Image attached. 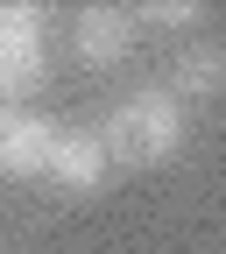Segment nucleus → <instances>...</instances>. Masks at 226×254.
Segmentation results:
<instances>
[{"label": "nucleus", "mask_w": 226, "mask_h": 254, "mask_svg": "<svg viewBox=\"0 0 226 254\" xmlns=\"http://www.w3.org/2000/svg\"><path fill=\"white\" fill-rule=\"evenodd\" d=\"M57 141V120H43L36 106H0V177H43Z\"/></svg>", "instance_id": "nucleus-5"}, {"label": "nucleus", "mask_w": 226, "mask_h": 254, "mask_svg": "<svg viewBox=\"0 0 226 254\" xmlns=\"http://www.w3.org/2000/svg\"><path fill=\"white\" fill-rule=\"evenodd\" d=\"M99 141L113 163L127 170H155V163H170V155L184 148V99L163 85H142V92H127V99L99 120Z\"/></svg>", "instance_id": "nucleus-1"}, {"label": "nucleus", "mask_w": 226, "mask_h": 254, "mask_svg": "<svg viewBox=\"0 0 226 254\" xmlns=\"http://www.w3.org/2000/svg\"><path fill=\"white\" fill-rule=\"evenodd\" d=\"M43 7L7 0L0 7V106H28V92L43 85Z\"/></svg>", "instance_id": "nucleus-2"}, {"label": "nucleus", "mask_w": 226, "mask_h": 254, "mask_svg": "<svg viewBox=\"0 0 226 254\" xmlns=\"http://www.w3.org/2000/svg\"><path fill=\"white\" fill-rule=\"evenodd\" d=\"M170 92L177 99H219L226 92V43H184L170 57Z\"/></svg>", "instance_id": "nucleus-6"}, {"label": "nucleus", "mask_w": 226, "mask_h": 254, "mask_svg": "<svg viewBox=\"0 0 226 254\" xmlns=\"http://www.w3.org/2000/svg\"><path fill=\"white\" fill-rule=\"evenodd\" d=\"M135 21H149V28H191V21H205V7L198 0H149V7H135Z\"/></svg>", "instance_id": "nucleus-7"}, {"label": "nucleus", "mask_w": 226, "mask_h": 254, "mask_svg": "<svg viewBox=\"0 0 226 254\" xmlns=\"http://www.w3.org/2000/svg\"><path fill=\"white\" fill-rule=\"evenodd\" d=\"M106 170H113V155H106V141H99V127H57V141H50V163H43V177L57 184V190H99L106 184Z\"/></svg>", "instance_id": "nucleus-4"}, {"label": "nucleus", "mask_w": 226, "mask_h": 254, "mask_svg": "<svg viewBox=\"0 0 226 254\" xmlns=\"http://www.w3.org/2000/svg\"><path fill=\"white\" fill-rule=\"evenodd\" d=\"M127 50H135V7H113V0L78 7V21H71V57L85 64V71H113Z\"/></svg>", "instance_id": "nucleus-3"}]
</instances>
